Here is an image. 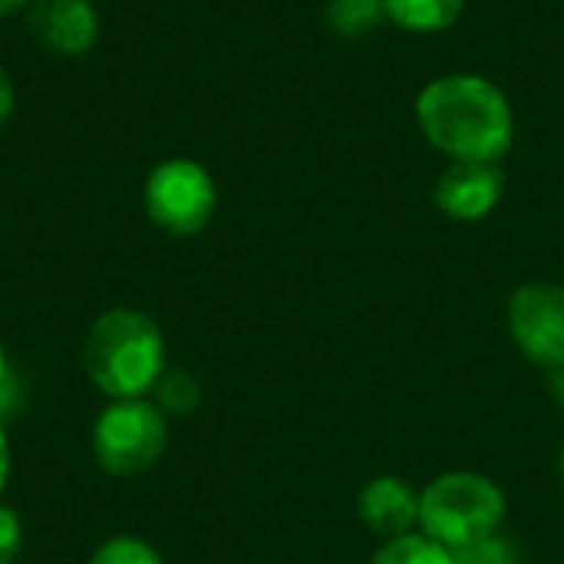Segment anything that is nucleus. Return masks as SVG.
Segmentation results:
<instances>
[{
  "label": "nucleus",
  "instance_id": "f257e3e1",
  "mask_svg": "<svg viewBox=\"0 0 564 564\" xmlns=\"http://www.w3.org/2000/svg\"><path fill=\"white\" fill-rule=\"evenodd\" d=\"M416 122L426 142L453 162H502L516 135L506 93L476 73L433 79L416 99Z\"/></svg>",
  "mask_w": 564,
  "mask_h": 564
},
{
  "label": "nucleus",
  "instance_id": "f03ea898",
  "mask_svg": "<svg viewBox=\"0 0 564 564\" xmlns=\"http://www.w3.org/2000/svg\"><path fill=\"white\" fill-rule=\"evenodd\" d=\"M83 364L109 400H139L165 373V340L155 321L132 307H112L89 327Z\"/></svg>",
  "mask_w": 564,
  "mask_h": 564
},
{
  "label": "nucleus",
  "instance_id": "7ed1b4c3",
  "mask_svg": "<svg viewBox=\"0 0 564 564\" xmlns=\"http://www.w3.org/2000/svg\"><path fill=\"white\" fill-rule=\"evenodd\" d=\"M506 516L502 489L479 473H446L420 496V529L436 545L459 552L499 535Z\"/></svg>",
  "mask_w": 564,
  "mask_h": 564
},
{
  "label": "nucleus",
  "instance_id": "20e7f679",
  "mask_svg": "<svg viewBox=\"0 0 564 564\" xmlns=\"http://www.w3.org/2000/svg\"><path fill=\"white\" fill-rule=\"evenodd\" d=\"M169 440L165 413L149 400H112L93 423V456L109 476H139Z\"/></svg>",
  "mask_w": 564,
  "mask_h": 564
},
{
  "label": "nucleus",
  "instance_id": "39448f33",
  "mask_svg": "<svg viewBox=\"0 0 564 564\" xmlns=\"http://www.w3.org/2000/svg\"><path fill=\"white\" fill-rule=\"evenodd\" d=\"M142 202L155 228L185 238V235H198L212 221L218 205V188L205 165L192 159H165L149 172Z\"/></svg>",
  "mask_w": 564,
  "mask_h": 564
},
{
  "label": "nucleus",
  "instance_id": "423d86ee",
  "mask_svg": "<svg viewBox=\"0 0 564 564\" xmlns=\"http://www.w3.org/2000/svg\"><path fill=\"white\" fill-rule=\"evenodd\" d=\"M509 334L519 350L549 370L564 367V288L529 281L509 297Z\"/></svg>",
  "mask_w": 564,
  "mask_h": 564
},
{
  "label": "nucleus",
  "instance_id": "0eeeda50",
  "mask_svg": "<svg viewBox=\"0 0 564 564\" xmlns=\"http://www.w3.org/2000/svg\"><path fill=\"white\" fill-rule=\"evenodd\" d=\"M506 188L499 162H453L436 182V208L456 221L486 218Z\"/></svg>",
  "mask_w": 564,
  "mask_h": 564
},
{
  "label": "nucleus",
  "instance_id": "6e6552de",
  "mask_svg": "<svg viewBox=\"0 0 564 564\" xmlns=\"http://www.w3.org/2000/svg\"><path fill=\"white\" fill-rule=\"evenodd\" d=\"M30 26L46 50L59 56H83L99 36V13L89 0H36Z\"/></svg>",
  "mask_w": 564,
  "mask_h": 564
},
{
  "label": "nucleus",
  "instance_id": "1a4fd4ad",
  "mask_svg": "<svg viewBox=\"0 0 564 564\" xmlns=\"http://www.w3.org/2000/svg\"><path fill=\"white\" fill-rule=\"evenodd\" d=\"M360 519L383 539L410 535L420 525V496L397 476H377L360 492Z\"/></svg>",
  "mask_w": 564,
  "mask_h": 564
},
{
  "label": "nucleus",
  "instance_id": "9d476101",
  "mask_svg": "<svg viewBox=\"0 0 564 564\" xmlns=\"http://www.w3.org/2000/svg\"><path fill=\"white\" fill-rule=\"evenodd\" d=\"M383 3H387V17L413 33L449 30L466 7V0H383Z\"/></svg>",
  "mask_w": 564,
  "mask_h": 564
},
{
  "label": "nucleus",
  "instance_id": "9b49d317",
  "mask_svg": "<svg viewBox=\"0 0 564 564\" xmlns=\"http://www.w3.org/2000/svg\"><path fill=\"white\" fill-rule=\"evenodd\" d=\"M383 17H387L383 0H330L327 3V26L344 40L373 33Z\"/></svg>",
  "mask_w": 564,
  "mask_h": 564
},
{
  "label": "nucleus",
  "instance_id": "f8f14e48",
  "mask_svg": "<svg viewBox=\"0 0 564 564\" xmlns=\"http://www.w3.org/2000/svg\"><path fill=\"white\" fill-rule=\"evenodd\" d=\"M370 564H456L453 552L436 545L426 535H400V539H387V545L373 555Z\"/></svg>",
  "mask_w": 564,
  "mask_h": 564
},
{
  "label": "nucleus",
  "instance_id": "ddd939ff",
  "mask_svg": "<svg viewBox=\"0 0 564 564\" xmlns=\"http://www.w3.org/2000/svg\"><path fill=\"white\" fill-rule=\"evenodd\" d=\"M202 400V390H198V380L185 370H165L155 383V406L162 413H175V416H185L198 406Z\"/></svg>",
  "mask_w": 564,
  "mask_h": 564
},
{
  "label": "nucleus",
  "instance_id": "4468645a",
  "mask_svg": "<svg viewBox=\"0 0 564 564\" xmlns=\"http://www.w3.org/2000/svg\"><path fill=\"white\" fill-rule=\"evenodd\" d=\"M86 564H162V558L149 542L132 535H116L102 542Z\"/></svg>",
  "mask_w": 564,
  "mask_h": 564
},
{
  "label": "nucleus",
  "instance_id": "2eb2a0df",
  "mask_svg": "<svg viewBox=\"0 0 564 564\" xmlns=\"http://www.w3.org/2000/svg\"><path fill=\"white\" fill-rule=\"evenodd\" d=\"M453 562L456 564H519V555L512 549V542L492 535V539H482L476 545H466L459 552H453Z\"/></svg>",
  "mask_w": 564,
  "mask_h": 564
},
{
  "label": "nucleus",
  "instance_id": "dca6fc26",
  "mask_svg": "<svg viewBox=\"0 0 564 564\" xmlns=\"http://www.w3.org/2000/svg\"><path fill=\"white\" fill-rule=\"evenodd\" d=\"M23 549V525L20 516L0 502V564H13Z\"/></svg>",
  "mask_w": 564,
  "mask_h": 564
},
{
  "label": "nucleus",
  "instance_id": "f3484780",
  "mask_svg": "<svg viewBox=\"0 0 564 564\" xmlns=\"http://www.w3.org/2000/svg\"><path fill=\"white\" fill-rule=\"evenodd\" d=\"M10 112H13V83H10L7 69L0 66V129L7 126Z\"/></svg>",
  "mask_w": 564,
  "mask_h": 564
},
{
  "label": "nucleus",
  "instance_id": "a211bd4d",
  "mask_svg": "<svg viewBox=\"0 0 564 564\" xmlns=\"http://www.w3.org/2000/svg\"><path fill=\"white\" fill-rule=\"evenodd\" d=\"M10 390H13V373H10V364H7V350L0 344V406L10 400Z\"/></svg>",
  "mask_w": 564,
  "mask_h": 564
},
{
  "label": "nucleus",
  "instance_id": "6ab92c4d",
  "mask_svg": "<svg viewBox=\"0 0 564 564\" xmlns=\"http://www.w3.org/2000/svg\"><path fill=\"white\" fill-rule=\"evenodd\" d=\"M10 479V443H7V433H3V420H0V492Z\"/></svg>",
  "mask_w": 564,
  "mask_h": 564
},
{
  "label": "nucleus",
  "instance_id": "aec40b11",
  "mask_svg": "<svg viewBox=\"0 0 564 564\" xmlns=\"http://www.w3.org/2000/svg\"><path fill=\"white\" fill-rule=\"evenodd\" d=\"M552 393H555L558 406H564V367L552 370Z\"/></svg>",
  "mask_w": 564,
  "mask_h": 564
},
{
  "label": "nucleus",
  "instance_id": "412c9836",
  "mask_svg": "<svg viewBox=\"0 0 564 564\" xmlns=\"http://www.w3.org/2000/svg\"><path fill=\"white\" fill-rule=\"evenodd\" d=\"M23 3H30V0H0V17H10V13H17Z\"/></svg>",
  "mask_w": 564,
  "mask_h": 564
},
{
  "label": "nucleus",
  "instance_id": "4be33fe9",
  "mask_svg": "<svg viewBox=\"0 0 564 564\" xmlns=\"http://www.w3.org/2000/svg\"><path fill=\"white\" fill-rule=\"evenodd\" d=\"M562 479H564V446H562Z\"/></svg>",
  "mask_w": 564,
  "mask_h": 564
}]
</instances>
